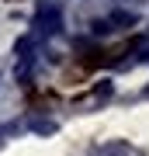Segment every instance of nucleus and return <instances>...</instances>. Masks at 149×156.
I'll return each mask as SVG.
<instances>
[{
  "instance_id": "nucleus-3",
  "label": "nucleus",
  "mask_w": 149,
  "mask_h": 156,
  "mask_svg": "<svg viewBox=\"0 0 149 156\" xmlns=\"http://www.w3.org/2000/svg\"><path fill=\"white\" fill-rule=\"evenodd\" d=\"M94 31H97V35H108V31H115V28H111L108 21H94Z\"/></svg>"
},
{
  "instance_id": "nucleus-1",
  "label": "nucleus",
  "mask_w": 149,
  "mask_h": 156,
  "mask_svg": "<svg viewBox=\"0 0 149 156\" xmlns=\"http://www.w3.org/2000/svg\"><path fill=\"white\" fill-rule=\"evenodd\" d=\"M35 28L45 31V35H55L62 28V14L55 11V7H45V11H38V17H35Z\"/></svg>"
},
{
  "instance_id": "nucleus-2",
  "label": "nucleus",
  "mask_w": 149,
  "mask_h": 156,
  "mask_svg": "<svg viewBox=\"0 0 149 156\" xmlns=\"http://www.w3.org/2000/svg\"><path fill=\"white\" fill-rule=\"evenodd\" d=\"M135 21H139V17H135L132 11H115V14L108 17V24H118V28H132Z\"/></svg>"
}]
</instances>
